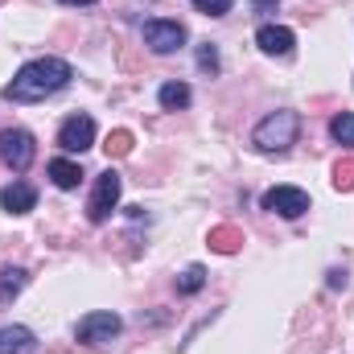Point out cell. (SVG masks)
<instances>
[{
	"instance_id": "obj_17",
	"label": "cell",
	"mask_w": 354,
	"mask_h": 354,
	"mask_svg": "<svg viewBox=\"0 0 354 354\" xmlns=\"http://www.w3.org/2000/svg\"><path fill=\"white\" fill-rule=\"evenodd\" d=\"M239 243H243V235H239V231H231V227H218V231L210 235V248H214V252H223V256H231Z\"/></svg>"
},
{
	"instance_id": "obj_22",
	"label": "cell",
	"mask_w": 354,
	"mask_h": 354,
	"mask_svg": "<svg viewBox=\"0 0 354 354\" xmlns=\"http://www.w3.org/2000/svg\"><path fill=\"white\" fill-rule=\"evenodd\" d=\"M252 8H256V12H276L280 0H252Z\"/></svg>"
},
{
	"instance_id": "obj_6",
	"label": "cell",
	"mask_w": 354,
	"mask_h": 354,
	"mask_svg": "<svg viewBox=\"0 0 354 354\" xmlns=\"http://www.w3.org/2000/svg\"><path fill=\"white\" fill-rule=\"evenodd\" d=\"M120 330H124V322H120L115 313L95 309V313H87V317L75 326V338H79V342H87V346H103V342H111Z\"/></svg>"
},
{
	"instance_id": "obj_18",
	"label": "cell",
	"mask_w": 354,
	"mask_h": 354,
	"mask_svg": "<svg viewBox=\"0 0 354 354\" xmlns=\"http://www.w3.org/2000/svg\"><path fill=\"white\" fill-rule=\"evenodd\" d=\"M198 66H202L206 75H218V71H223V62H218V50H214L210 41H202V46H198Z\"/></svg>"
},
{
	"instance_id": "obj_10",
	"label": "cell",
	"mask_w": 354,
	"mask_h": 354,
	"mask_svg": "<svg viewBox=\"0 0 354 354\" xmlns=\"http://www.w3.org/2000/svg\"><path fill=\"white\" fill-rule=\"evenodd\" d=\"M33 206H37V189H33L29 181H12V185L0 189V210H8V214H29Z\"/></svg>"
},
{
	"instance_id": "obj_15",
	"label": "cell",
	"mask_w": 354,
	"mask_h": 354,
	"mask_svg": "<svg viewBox=\"0 0 354 354\" xmlns=\"http://www.w3.org/2000/svg\"><path fill=\"white\" fill-rule=\"evenodd\" d=\"M330 136H334L338 145L354 149V111H338V115L330 120Z\"/></svg>"
},
{
	"instance_id": "obj_1",
	"label": "cell",
	"mask_w": 354,
	"mask_h": 354,
	"mask_svg": "<svg viewBox=\"0 0 354 354\" xmlns=\"http://www.w3.org/2000/svg\"><path fill=\"white\" fill-rule=\"evenodd\" d=\"M71 79H75V66L66 58H33L12 75V83L4 87V99L8 103H37L46 95H58L62 87H71Z\"/></svg>"
},
{
	"instance_id": "obj_11",
	"label": "cell",
	"mask_w": 354,
	"mask_h": 354,
	"mask_svg": "<svg viewBox=\"0 0 354 354\" xmlns=\"http://www.w3.org/2000/svg\"><path fill=\"white\" fill-rule=\"evenodd\" d=\"M0 354H37V338L25 326H0Z\"/></svg>"
},
{
	"instance_id": "obj_23",
	"label": "cell",
	"mask_w": 354,
	"mask_h": 354,
	"mask_svg": "<svg viewBox=\"0 0 354 354\" xmlns=\"http://www.w3.org/2000/svg\"><path fill=\"white\" fill-rule=\"evenodd\" d=\"M342 284H346V272L334 268V272H330V288H342Z\"/></svg>"
},
{
	"instance_id": "obj_3",
	"label": "cell",
	"mask_w": 354,
	"mask_h": 354,
	"mask_svg": "<svg viewBox=\"0 0 354 354\" xmlns=\"http://www.w3.org/2000/svg\"><path fill=\"white\" fill-rule=\"evenodd\" d=\"M120 189H124V181H120L115 169H103V174L95 177V189H91V202H87L91 223H107L111 218V210L120 206Z\"/></svg>"
},
{
	"instance_id": "obj_8",
	"label": "cell",
	"mask_w": 354,
	"mask_h": 354,
	"mask_svg": "<svg viewBox=\"0 0 354 354\" xmlns=\"http://www.w3.org/2000/svg\"><path fill=\"white\" fill-rule=\"evenodd\" d=\"M58 145H62V153H87V149H95V120L83 115V111L71 115V120H62Z\"/></svg>"
},
{
	"instance_id": "obj_12",
	"label": "cell",
	"mask_w": 354,
	"mask_h": 354,
	"mask_svg": "<svg viewBox=\"0 0 354 354\" xmlns=\"http://www.w3.org/2000/svg\"><path fill=\"white\" fill-rule=\"evenodd\" d=\"M50 181H54L58 189H79V181H83V165L58 157V161H50Z\"/></svg>"
},
{
	"instance_id": "obj_5",
	"label": "cell",
	"mask_w": 354,
	"mask_h": 354,
	"mask_svg": "<svg viewBox=\"0 0 354 354\" xmlns=\"http://www.w3.org/2000/svg\"><path fill=\"white\" fill-rule=\"evenodd\" d=\"M268 214H280V218H301L309 210V194L297 189V185H272L264 198H260Z\"/></svg>"
},
{
	"instance_id": "obj_24",
	"label": "cell",
	"mask_w": 354,
	"mask_h": 354,
	"mask_svg": "<svg viewBox=\"0 0 354 354\" xmlns=\"http://www.w3.org/2000/svg\"><path fill=\"white\" fill-rule=\"evenodd\" d=\"M58 4H95V0H58Z\"/></svg>"
},
{
	"instance_id": "obj_4",
	"label": "cell",
	"mask_w": 354,
	"mask_h": 354,
	"mask_svg": "<svg viewBox=\"0 0 354 354\" xmlns=\"http://www.w3.org/2000/svg\"><path fill=\"white\" fill-rule=\"evenodd\" d=\"M33 157H37V145H33V136H29L25 128H4V132H0V161H4L8 169L25 174V169L33 165Z\"/></svg>"
},
{
	"instance_id": "obj_13",
	"label": "cell",
	"mask_w": 354,
	"mask_h": 354,
	"mask_svg": "<svg viewBox=\"0 0 354 354\" xmlns=\"http://www.w3.org/2000/svg\"><path fill=\"white\" fill-rule=\"evenodd\" d=\"M25 280H29L25 268H0V305H8V301L25 288Z\"/></svg>"
},
{
	"instance_id": "obj_2",
	"label": "cell",
	"mask_w": 354,
	"mask_h": 354,
	"mask_svg": "<svg viewBox=\"0 0 354 354\" xmlns=\"http://www.w3.org/2000/svg\"><path fill=\"white\" fill-rule=\"evenodd\" d=\"M297 136H301V115L297 111H268L264 120L252 128V145L260 149V153H284V149H292L297 145Z\"/></svg>"
},
{
	"instance_id": "obj_21",
	"label": "cell",
	"mask_w": 354,
	"mask_h": 354,
	"mask_svg": "<svg viewBox=\"0 0 354 354\" xmlns=\"http://www.w3.org/2000/svg\"><path fill=\"white\" fill-rule=\"evenodd\" d=\"M334 189H354V161H338V169H334Z\"/></svg>"
},
{
	"instance_id": "obj_14",
	"label": "cell",
	"mask_w": 354,
	"mask_h": 354,
	"mask_svg": "<svg viewBox=\"0 0 354 354\" xmlns=\"http://www.w3.org/2000/svg\"><path fill=\"white\" fill-rule=\"evenodd\" d=\"M157 99H161V107H165V111H181V107H189L194 91L185 87V83H165V87L157 91Z\"/></svg>"
},
{
	"instance_id": "obj_20",
	"label": "cell",
	"mask_w": 354,
	"mask_h": 354,
	"mask_svg": "<svg viewBox=\"0 0 354 354\" xmlns=\"http://www.w3.org/2000/svg\"><path fill=\"white\" fill-rule=\"evenodd\" d=\"M231 4H235V0H194V8H198L202 17H227Z\"/></svg>"
},
{
	"instance_id": "obj_9",
	"label": "cell",
	"mask_w": 354,
	"mask_h": 354,
	"mask_svg": "<svg viewBox=\"0 0 354 354\" xmlns=\"http://www.w3.org/2000/svg\"><path fill=\"white\" fill-rule=\"evenodd\" d=\"M256 46L272 54V58H288L292 50H297V33L292 29H284V25H260L256 29Z\"/></svg>"
},
{
	"instance_id": "obj_19",
	"label": "cell",
	"mask_w": 354,
	"mask_h": 354,
	"mask_svg": "<svg viewBox=\"0 0 354 354\" xmlns=\"http://www.w3.org/2000/svg\"><path fill=\"white\" fill-rule=\"evenodd\" d=\"M103 149H107V157H124V153H132V132H124V128H120V132H111Z\"/></svg>"
},
{
	"instance_id": "obj_16",
	"label": "cell",
	"mask_w": 354,
	"mask_h": 354,
	"mask_svg": "<svg viewBox=\"0 0 354 354\" xmlns=\"http://www.w3.org/2000/svg\"><path fill=\"white\" fill-rule=\"evenodd\" d=\"M202 284H206V268H202V264H189L181 276H177V292H185V297L202 292Z\"/></svg>"
},
{
	"instance_id": "obj_7",
	"label": "cell",
	"mask_w": 354,
	"mask_h": 354,
	"mask_svg": "<svg viewBox=\"0 0 354 354\" xmlns=\"http://www.w3.org/2000/svg\"><path fill=\"white\" fill-rule=\"evenodd\" d=\"M185 25L181 21H145V46L153 50V54H174V50H181L185 46Z\"/></svg>"
}]
</instances>
